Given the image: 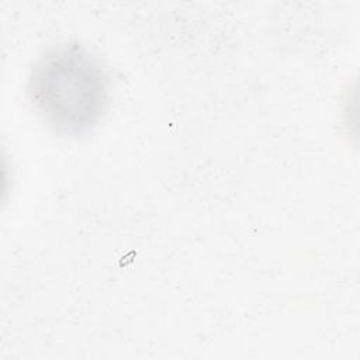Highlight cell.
<instances>
[{
  "label": "cell",
  "mask_w": 360,
  "mask_h": 360,
  "mask_svg": "<svg viewBox=\"0 0 360 360\" xmlns=\"http://www.w3.org/2000/svg\"><path fill=\"white\" fill-rule=\"evenodd\" d=\"M37 114L58 134L93 131L110 103V80L100 59L77 42L56 45L32 65L27 84Z\"/></svg>",
  "instance_id": "6da1fadb"
}]
</instances>
